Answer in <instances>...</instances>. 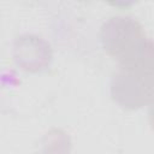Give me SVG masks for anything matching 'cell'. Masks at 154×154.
Instances as JSON below:
<instances>
[{"label":"cell","mask_w":154,"mask_h":154,"mask_svg":"<svg viewBox=\"0 0 154 154\" xmlns=\"http://www.w3.org/2000/svg\"><path fill=\"white\" fill-rule=\"evenodd\" d=\"M12 55L20 70L37 73L51 65L53 51L49 42L43 37L35 34H22L13 41Z\"/></svg>","instance_id":"obj_3"},{"label":"cell","mask_w":154,"mask_h":154,"mask_svg":"<svg viewBox=\"0 0 154 154\" xmlns=\"http://www.w3.org/2000/svg\"><path fill=\"white\" fill-rule=\"evenodd\" d=\"M41 154H69L71 141L67 134L60 129L49 130L42 138Z\"/></svg>","instance_id":"obj_4"},{"label":"cell","mask_w":154,"mask_h":154,"mask_svg":"<svg viewBox=\"0 0 154 154\" xmlns=\"http://www.w3.org/2000/svg\"><path fill=\"white\" fill-rule=\"evenodd\" d=\"M112 100L124 109L148 106L154 96V67H119L111 78Z\"/></svg>","instance_id":"obj_2"},{"label":"cell","mask_w":154,"mask_h":154,"mask_svg":"<svg viewBox=\"0 0 154 154\" xmlns=\"http://www.w3.org/2000/svg\"><path fill=\"white\" fill-rule=\"evenodd\" d=\"M103 51L118 67H154V46L142 24L130 16H113L100 29Z\"/></svg>","instance_id":"obj_1"}]
</instances>
